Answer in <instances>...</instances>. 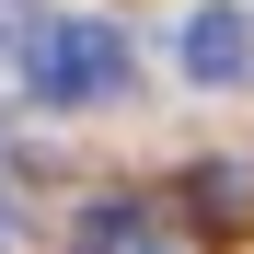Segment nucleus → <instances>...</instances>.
<instances>
[{"label":"nucleus","instance_id":"nucleus-1","mask_svg":"<svg viewBox=\"0 0 254 254\" xmlns=\"http://www.w3.org/2000/svg\"><path fill=\"white\" fill-rule=\"evenodd\" d=\"M127 35L104 12H58V23H35L23 35V81H35V104H116L127 93Z\"/></svg>","mask_w":254,"mask_h":254},{"label":"nucleus","instance_id":"nucleus-2","mask_svg":"<svg viewBox=\"0 0 254 254\" xmlns=\"http://www.w3.org/2000/svg\"><path fill=\"white\" fill-rule=\"evenodd\" d=\"M174 69H185V81H208V93H231V81L254 69V23L231 12V0L185 12V35H174Z\"/></svg>","mask_w":254,"mask_h":254},{"label":"nucleus","instance_id":"nucleus-3","mask_svg":"<svg viewBox=\"0 0 254 254\" xmlns=\"http://www.w3.org/2000/svg\"><path fill=\"white\" fill-rule=\"evenodd\" d=\"M185 220L196 231H254V162H196L185 174Z\"/></svg>","mask_w":254,"mask_h":254},{"label":"nucleus","instance_id":"nucleus-4","mask_svg":"<svg viewBox=\"0 0 254 254\" xmlns=\"http://www.w3.org/2000/svg\"><path fill=\"white\" fill-rule=\"evenodd\" d=\"M81 254H174V243L150 231L139 196H104V208H81Z\"/></svg>","mask_w":254,"mask_h":254},{"label":"nucleus","instance_id":"nucleus-5","mask_svg":"<svg viewBox=\"0 0 254 254\" xmlns=\"http://www.w3.org/2000/svg\"><path fill=\"white\" fill-rule=\"evenodd\" d=\"M0 47H23V0H0Z\"/></svg>","mask_w":254,"mask_h":254},{"label":"nucleus","instance_id":"nucleus-6","mask_svg":"<svg viewBox=\"0 0 254 254\" xmlns=\"http://www.w3.org/2000/svg\"><path fill=\"white\" fill-rule=\"evenodd\" d=\"M0 254H23V220H12V196H0Z\"/></svg>","mask_w":254,"mask_h":254},{"label":"nucleus","instance_id":"nucleus-7","mask_svg":"<svg viewBox=\"0 0 254 254\" xmlns=\"http://www.w3.org/2000/svg\"><path fill=\"white\" fill-rule=\"evenodd\" d=\"M0 162H12V116H0Z\"/></svg>","mask_w":254,"mask_h":254}]
</instances>
